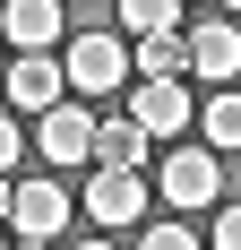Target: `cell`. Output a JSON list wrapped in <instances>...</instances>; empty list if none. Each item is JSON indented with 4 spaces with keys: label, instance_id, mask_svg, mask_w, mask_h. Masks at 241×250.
<instances>
[{
    "label": "cell",
    "instance_id": "obj_1",
    "mask_svg": "<svg viewBox=\"0 0 241 250\" xmlns=\"http://www.w3.org/2000/svg\"><path fill=\"white\" fill-rule=\"evenodd\" d=\"M60 69H69V95H112V86H129V69H138V52L120 43V35H69L60 43Z\"/></svg>",
    "mask_w": 241,
    "mask_h": 250
},
{
    "label": "cell",
    "instance_id": "obj_2",
    "mask_svg": "<svg viewBox=\"0 0 241 250\" xmlns=\"http://www.w3.org/2000/svg\"><path fill=\"white\" fill-rule=\"evenodd\" d=\"M155 190L172 199V216H198V207L224 199V155L216 147H172L164 173H155Z\"/></svg>",
    "mask_w": 241,
    "mask_h": 250
},
{
    "label": "cell",
    "instance_id": "obj_3",
    "mask_svg": "<svg viewBox=\"0 0 241 250\" xmlns=\"http://www.w3.org/2000/svg\"><path fill=\"white\" fill-rule=\"evenodd\" d=\"M95 129H103V112H86V104H52L43 129H35V147L52 155V173H69V164H95Z\"/></svg>",
    "mask_w": 241,
    "mask_h": 250
},
{
    "label": "cell",
    "instance_id": "obj_4",
    "mask_svg": "<svg viewBox=\"0 0 241 250\" xmlns=\"http://www.w3.org/2000/svg\"><path fill=\"white\" fill-rule=\"evenodd\" d=\"M129 112H138L155 138H181V129L198 121V95H190V78H138V86H129Z\"/></svg>",
    "mask_w": 241,
    "mask_h": 250
},
{
    "label": "cell",
    "instance_id": "obj_5",
    "mask_svg": "<svg viewBox=\"0 0 241 250\" xmlns=\"http://www.w3.org/2000/svg\"><path fill=\"white\" fill-rule=\"evenodd\" d=\"M86 216H95L103 233L138 225V216H146V173H120V164H95V181H86Z\"/></svg>",
    "mask_w": 241,
    "mask_h": 250
},
{
    "label": "cell",
    "instance_id": "obj_6",
    "mask_svg": "<svg viewBox=\"0 0 241 250\" xmlns=\"http://www.w3.org/2000/svg\"><path fill=\"white\" fill-rule=\"evenodd\" d=\"M190 69H198V86H233V78H241V26L198 18V35H190Z\"/></svg>",
    "mask_w": 241,
    "mask_h": 250
},
{
    "label": "cell",
    "instance_id": "obj_7",
    "mask_svg": "<svg viewBox=\"0 0 241 250\" xmlns=\"http://www.w3.org/2000/svg\"><path fill=\"white\" fill-rule=\"evenodd\" d=\"M18 242H60V225H69V190L60 181H18Z\"/></svg>",
    "mask_w": 241,
    "mask_h": 250
},
{
    "label": "cell",
    "instance_id": "obj_8",
    "mask_svg": "<svg viewBox=\"0 0 241 250\" xmlns=\"http://www.w3.org/2000/svg\"><path fill=\"white\" fill-rule=\"evenodd\" d=\"M60 86H69L60 52H26V61H9V104H18V112H52Z\"/></svg>",
    "mask_w": 241,
    "mask_h": 250
},
{
    "label": "cell",
    "instance_id": "obj_9",
    "mask_svg": "<svg viewBox=\"0 0 241 250\" xmlns=\"http://www.w3.org/2000/svg\"><path fill=\"white\" fill-rule=\"evenodd\" d=\"M0 35L26 43V52H60L69 43V35H60V0H9V9H0Z\"/></svg>",
    "mask_w": 241,
    "mask_h": 250
},
{
    "label": "cell",
    "instance_id": "obj_10",
    "mask_svg": "<svg viewBox=\"0 0 241 250\" xmlns=\"http://www.w3.org/2000/svg\"><path fill=\"white\" fill-rule=\"evenodd\" d=\"M146 147H155V129L138 112H103L95 129V164H120V173H146Z\"/></svg>",
    "mask_w": 241,
    "mask_h": 250
},
{
    "label": "cell",
    "instance_id": "obj_11",
    "mask_svg": "<svg viewBox=\"0 0 241 250\" xmlns=\"http://www.w3.org/2000/svg\"><path fill=\"white\" fill-rule=\"evenodd\" d=\"M198 129H207V147H216V155H233V147H241V86H207Z\"/></svg>",
    "mask_w": 241,
    "mask_h": 250
},
{
    "label": "cell",
    "instance_id": "obj_12",
    "mask_svg": "<svg viewBox=\"0 0 241 250\" xmlns=\"http://www.w3.org/2000/svg\"><path fill=\"white\" fill-rule=\"evenodd\" d=\"M138 52V78H190V35L172 26V35H146V43H129Z\"/></svg>",
    "mask_w": 241,
    "mask_h": 250
},
{
    "label": "cell",
    "instance_id": "obj_13",
    "mask_svg": "<svg viewBox=\"0 0 241 250\" xmlns=\"http://www.w3.org/2000/svg\"><path fill=\"white\" fill-rule=\"evenodd\" d=\"M181 26V0H120V35L146 43V35H172Z\"/></svg>",
    "mask_w": 241,
    "mask_h": 250
},
{
    "label": "cell",
    "instance_id": "obj_14",
    "mask_svg": "<svg viewBox=\"0 0 241 250\" xmlns=\"http://www.w3.org/2000/svg\"><path fill=\"white\" fill-rule=\"evenodd\" d=\"M138 250H198V233L172 216V225H146V233H138Z\"/></svg>",
    "mask_w": 241,
    "mask_h": 250
},
{
    "label": "cell",
    "instance_id": "obj_15",
    "mask_svg": "<svg viewBox=\"0 0 241 250\" xmlns=\"http://www.w3.org/2000/svg\"><path fill=\"white\" fill-rule=\"evenodd\" d=\"M207 250H241V207H216V242Z\"/></svg>",
    "mask_w": 241,
    "mask_h": 250
},
{
    "label": "cell",
    "instance_id": "obj_16",
    "mask_svg": "<svg viewBox=\"0 0 241 250\" xmlns=\"http://www.w3.org/2000/svg\"><path fill=\"white\" fill-rule=\"evenodd\" d=\"M18 155H26V129L9 121V112H0V173H9V164H18Z\"/></svg>",
    "mask_w": 241,
    "mask_h": 250
},
{
    "label": "cell",
    "instance_id": "obj_17",
    "mask_svg": "<svg viewBox=\"0 0 241 250\" xmlns=\"http://www.w3.org/2000/svg\"><path fill=\"white\" fill-rule=\"evenodd\" d=\"M9 216H18V181L0 173V225H9Z\"/></svg>",
    "mask_w": 241,
    "mask_h": 250
},
{
    "label": "cell",
    "instance_id": "obj_18",
    "mask_svg": "<svg viewBox=\"0 0 241 250\" xmlns=\"http://www.w3.org/2000/svg\"><path fill=\"white\" fill-rule=\"evenodd\" d=\"M18 250H60V242H18Z\"/></svg>",
    "mask_w": 241,
    "mask_h": 250
},
{
    "label": "cell",
    "instance_id": "obj_19",
    "mask_svg": "<svg viewBox=\"0 0 241 250\" xmlns=\"http://www.w3.org/2000/svg\"><path fill=\"white\" fill-rule=\"evenodd\" d=\"M69 250H112V242H69Z\"/></svg>",
    "mask_w": 241,
    "mask_h": 250
},
{
    "label": "cell",
    "instance_id": "obj_20",
    "mask_svg": "<svg viewBox=\"0 0 241 250\" xmlns=\"http://www.w3.org/2000/svg\"><path fill=\"white\" fill-rule=\"evenodd\" d=\"M0 95H9V61H0Z\"/></svg>",
    "mask_w": 241,
    "mask_h": 250
},
{
    "label": "cell",
    "instance_id": "obj_21",
    "mask_svg": "<svg viewBox=\"0 0 241 250\" xmlns=\"http://www.w3.org/2000/svg\"><path fill=\"white\" fill-rule=\"evenodd\" d=\"M224 9H241V0H224Z\"/></svg>",
    "mask_w": 241,
    "mask_h": 250
},
{
    "label": "cell",
    "instance_id": "obj_22",
    "mask_svg": "<svg viewBox=\"0 0 241 250\" xmlns=\"http://www.w3.org/2000/svg\"><path fill=\"white\" fill-rule=\"evenodd\" d=\"M0 250H18V242H0Z\"/></svg>",
    "mask_w": 241,
    "mask_h": 250
}]
</instances>
